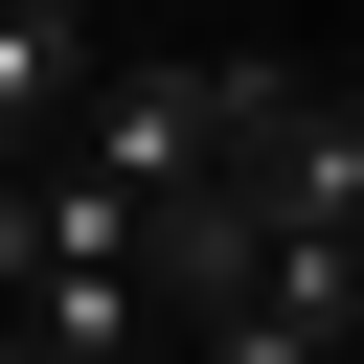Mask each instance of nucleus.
<instances>
[{
    "label": "nucleus",
    "mask_w": 364,
    "mask_h": 364,
    "mask_svg": "<svg viewBox=\"0 0 364 364\" xmlns=\"http://www.w3.org/2000/svg\"><path fill=\"white\" fill-rule=\"evenodd\" d=\"M91 23H114V0H0V182L68 159V114H91V68H114Z\"/></svg>",
    "instance_id": "nucleus-1"
},
{
    "label": "nucleus",
    "mask_w": 364,
    "mask_h": 364,
    "mask_svg": "<svg viewBox=\"0 0 364 364\" xmlns=\"http://www.w3.org/2000/svg\"><path fill=\"white\" fill-rule=\"evenodd\" d=\"M341 91H364V68H341Z\"/></svg>",
    "instance_id": "nucleus-2"
},
{
    "label": "nucleus",
    "mask_w": 364,
    "mask_h": 364,
    "mask_svg": "<svg viewBox=\"0 0 364 364\" xmlns=\"http://www.w3.org/2000/svg\"><path fill=\"white\" fill-rule=\"evenodd\" d=\"M341 364H364V341H341Z\"/></svg>",
    "instance_id": "nucleus-3"
}]
</instances>
